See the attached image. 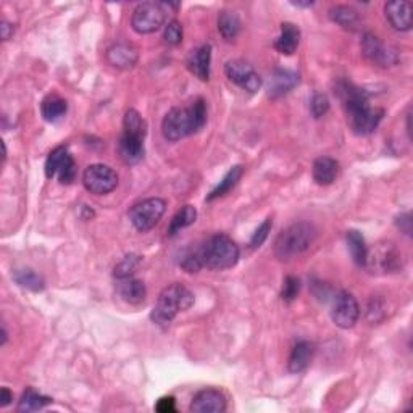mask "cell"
I'll return each instance as SVG.
<instances>
[{
	"label": "cell",
	"mask_w": 413,
	"mask_h": 413,
	"mask_svg": "<svg viewBox=\"0 0 413 413\" xmlns=\"http://www.w3.org/2000/svg\"><path fill=\"white\" fill-rule=\"evenodd\" d=\"M315 355V345L308 341H300L294 345L289 355L288 368L291 373H302L308 368Z\"/></svg>",
	"instance_id": "obj_20"
},
{
	"label": "cell",
	"mask_w": 413,
	"mask_h": 413,
	"mask_svg": "<svg viewBox=\"0 0 413 413\" xmlns=\"http://www.w3.org/2000/svg\"><path fill=\"white\" fill-rule=\"evenodd\" d=\"M224 75L231 83H234L236 86L251 94L257 93L262 86V78L253 70V66L244 62V60H229L224 65Z\"/></svg>",
	"instance_id": "obj_12"
},
{
	"label": "cell",
	"mask_w": 413,
	"mask_h": 413,
	"mask_svg": "<svg viewBox=\"0 0 413 413\" xmlns=\"http://www.w3.org/2000/svg\"><path fill=\"white\" fill-rule=\"evenodd\" d=\"M297 7H312L313 2H293Z\"/></svg>",
	"instance_id": "obj_43"
},
{
	"label": "cell",
	"mask_w": 413,
	"mask_h": 413,
	"mask_svg": "<svg viewBox=\"0 0 413 413\" xmlns=\"http://www.w3.org/2000/svg\"><path fill=\"white\" fill-rule=\"evenodd\" d=\"M345 239H347V246H349V251H350L352 258H354V262L360 266H365L368 247H367L365 238H363L362 233H358V231H355V229H350V231H347Z\"/></svg>",
	"instance_id": "obj_27"
},
{
	"label": "cell",
	"mask_w": 413,
	"mask_h": 413,
	"mask_svg": "<svg viewBox=\"0 0 413 413\" xmlns=\"http://www.w3.org/2000/svg\"><path fill=\"white\" fill-rule=\"evenodd\" d=\"M0 29H2V39L4 41H9L10 36L14 34V26H11V24L7 23V21L2 23V26H0Z\"/></svg>",
	"instance_id": "obj_42"
},
{
	"label": "cell",
	"mask_w": 413,
	"mask_h": 413,
	"mask_svg": "<svg viewBox=\"0 0 413 413\" xmlns=\"http://www.w3.org/2000/svg\"><path fill=\"white\" fill-rule=\"evenodd\" d=\"M336 94L343 102L350 130L357 136L372 135L381 123L382 117H385V110L370 105L368 94L352 83H339L336 86Z\"/></svg>",
	"instance_id": "obj_1"
},
{
	"label": "cell",
	"mask_w": 413,
	"mask_h": 413,
	"mask_svg": "<svg viewBox=\"0 0 413 413\" xmlns=\"http://www.w3.org/2000/svg\"><path fill=\"white\" fill-rule=\"evenodd\" d=\"M210 63H211V47L209 44L200 46L187 57V70L200 81L210 80Z\"/></svg>",
	"instance_id": "obj_18"
},
{
	"label": "cell",
	"mask_w": 413,
	"mask_h": 413,
	"mask_svg": "<svg viewBox=\"0 0 413 413\" xmlns=\"http://www.w3.org/2000/svg\"><path fill=\"white\" fill-rule=\"evenodd\" d=\"M299 84V75L289 70H275L271 73L268 81V97L279 99V97L291 93Z\"/></svg>",
	"instance_id": "obj_19"
},
{
	"label": "cell",
	"mask_w": 413,
	"mask_h": 413,
	"mask_svg": "<svg viewBox=\"0 0 413 413\" xmlns=\"http://www.w3.org/2000/svg\"><path fill=\"white\" fill-rule=\"evenodd\" d=\"M206 123V107L204 99H196L187 107H174L162 121L163 137L169 142L181 141L202 130Z\"/></svg>",
	"instance_id": "obj_2"
},
{
	"label": "cell",
	"mask_w": 413,
	"mask_h": 413,
	"mask_svg": "<svg viewBox=\"0 0 413 413\" xmlns=\"http://www.w3.org/2000/svg\"><path fill=\"white\" fill-rule=\"evenodd\" d=\"M14 279L18 286L33 291V293H39V291L44 289V279H42L38 273L31 268L15 270Z\"/></svg>",
	"instance_id": "obj_29"
},
{
	"label": "cell",
	"mask_w": 413,
	"mask_h": 413,
	"mask_svg": "<svg viewBox=\"0 0 413 413\" xmlns=\"http://www.w3.org/2000/svg\"><path fill=\"white\" fill-rule=\"evenodd\" d=\"M167 210V202L160 197H150L144 199L131 206L130 210V220L137 231L145 233L155 226L160 221Z\"/></svg>",
	"instance_id": "obj_7"
},
{
	"label": "cell",
	"mask_w": 413,
	"mask_h": 413,
	"mask_svg": "<svg viewBox=\"0 0 413 413\" xmlns=\"http://www.w3.org/2000/svg\"><path fill=\"white\" fill-rule=\"evenodd\" d=\"M66 110H68V103L57 94L47 95L46 99L41 102V113L48 123H56L60 118H63Z\"/></svg>",
	"instance_id": "obj_24"
},
{
	"label": "cell",
	"mask_w": 413,
	"mask_h": 413,
	"mask_svg": "<svg viewBox=\"0 0 413 413\" xmlns=\"http://www.w3.org/2000/svg\"><path fill=\"white\" fill-rule=\"evenodd\" d=\"M400 253L396 251V247L392 244H385L375 251L370 252L367 255V263L365 266H370V268H378L385 273H391V271H397L400 266Z\"/></svg>",
	"instance_id": "obj_13"
},
{
	"label": "cell",
	"mask_w": 413,
	"mask_h": 413,
	"mask_svg": "<svg viewBox=\"0 0 413 413\" xmlns=\"http://www.w3.org/2000/svg\"><path fill=\"white\" fill-rule=\"evenodd\" d=\"M315 238H317V229H315L313 224L305 221L291 224L275 241L276 258L281 260V262H288V260L299 257V255L308 251Z\"/></svg>",
	"instance_id": "obj_4"
},
{
	"label": "cell",
	"mask_w": 413,
	"mask_h": 413,
	"mask_svg": "<svg viewBox=\"0 0 413 413\" xmlns=\"http://www.w3.org/2000/svg\"><path fill=\"white\" fill-rule=\"evenodd\" d=\"M181 268L187 273H199L200 270L204 268V263H202V258H200V253H199V249L194 252H189L184 255V258L181 260Z\"/></svg>",
	"instance_id": "obj_36"
},
{
	"label": "cell",
	"mask_w": 413,
	"mask_h": 413,
	"mask_svg": "<svg viewBox=\"0 0 413 413\" xmlns=\"http://www.w3.org/2000/svg\"><path fill=\"white\" fill-rule=\"evenodd\" d=\"M218 31L223 36V39L234 41L241 31L239 16L236 15L234 11L223 10L221 14L218 15Z\"/></svg>",
	"instance_id": "obj_26"
},
{
	"label": "cell",
	"mask_w": 413,
	"mask_h": 413,
	"mask_svg": "<svg viewBox=\"0 0 413 413\" xmlns=\"http://www.w3.org/2000/svg\"><path fill=\"white\" fill-rule=\"evenodd\" d=\"M144 137L137 135L123 132L118 142V155L126 165H135L144 159Z\"/></svg>",
	"instance_id": "obj_17"
},
{
	"label": "cell",
	"mask_w": 413,
	"mask_h": 413,
	"mask_svg": "<svg viewBox=\"0 0 413 413\" xmlns=\"http://www.w3.org/2000/svg\"><path fill=\"white\" fill-rule=\"evenodd\" d=\"M330 20L344 29H350V31H355L358 28V23H360L357 11L350 7H345V5H336V7H333L330 10Z\"/></svg>",
	"instance_id": "obj_28"
},
{
	"label": "cell",
	"mask_w": 413,
	"mask_h": 413,
	"mask_svg": "<svg viewBox=\"0 0 413 413\" xmlns=\"http://www.w3.org/2000/svg\"><path fill=\"white\" fill-rule=\"evenodd\" d=\"M52 402L53 400L48 396H44V394L34 391L33 387H28V390L23 392L20 404H18V412H21V413L38 412L44 409V407L51 405Z\"/></svg>",
	"instance_id": "obj_25"
},
{
	"label": "cell",
	"mask_w": 413,
	"mask_h": 413,
	"mask_svg": "<svg viewBox=\"0 0 413 413\" xmlns=\"http://www.w3.org/2000/svg\"><path fill=\"white\" fill-rule=\"evenodd\" d=\"M396 223L402 233H405L407 236L412 234V215L410 214H402L397 218Z\"/></svg>",
	"instance_id": "obj_40"
},
{
	"label": "cell",
	"mask_w": 413,
	"mask_h": 413,
	"mask_svg": "<svg viewBox=\"0 0 413 413\" xmlns=\"http://www.w3.org/2000/svg\"><path fill=\"white\" fill-rule=\"evenodd\" d=\"M300 42V29L293 23H283L281 24V34L278 36L275 41V47L279 53L283 56H293L297 51Z\"/></svg>",
	"instance_id": "obj_23"
},
{
	"label": "cell",
	"mask_w": 413,
	"mask_h": 413,
	"mask_svg": "<svg viewBox=\"0 0 413 413\" xmlns=\"http://www.w3.org/2000/svg\"><path fill=\"white\" fill-rule=\"evenodd\" d=\"M163 39L172 46L181 44V42H183V26H181V23L176 20L168 21L165 31H163Z\"/></svg>",
	"instance_id": "obj_34"
},
{
	"label": "cell",
	"mask_w": 413,
	"mask_h": 413,
	"mask_svg": "<svg viewBox=\"0 0 413 413\" xmlns=\"http://www.w3.org/2000/svg\"><path fill=\"white\" fill-rule=\"evenodd\" d=\"M386 20L390 21L392 29L405 33L412 29V4L404 2V0H396V2H387L385 5Z\"/></svg>",
	"instance_id": "obj_15"
},
{
	"label": "cell",
	"mask_w": 413,
	"mask_h": 413,
	"mask_svg": "<svg viewBox=\"0 0 413 413\" xmlns=\"http://www.w3.org/2000/svg\"><path fill=\"white\" fill-rule=\"evenodd\" d=\"M331 318L334 325L343 328V330L354 328L358 318H360V305H358L355 297L347 291H341L334 297Z\"/></svg>",
	"instance_id": "obj_11"
},
{
	"label": "cell",
	"mask_w": 413,
	"mask_h": 413,
	"mask_svg": "<svg viewBox=\"0 0 413 413\" xmlns=\"http://www.w3.org/2000/svg\"><path fill=\"white\" fill-rule=\"evenodd\" d=\"M117 293L125 302L131 303V305H139L145 300L147 297V289H145L144 283L139 281L135 278H126V279H118L117 284Z\"/></svg>",
	"instance_id": "obj_21"
},
{
	"label": "cell",
	"mask_w": 413,
	"mask_h": 413,
	"mask_svg": "<svg viewBox=\"0 0 413 413\" xmlns=\"http://www.w3.org/2000/svg\"><path fill=\"white\" fill-rule=\"evenodd\" d=\"M139 60V53L135 46L127 42H117L107 51V62L117 70H131L135 68Z\"/></svg>",
	"instance_id": "obj_16"
},
{
	"label": "cell",
	"mask_w": 413,
	"mask_h": 413,
	"mask_svg": "<svg viewBox=\"0 0 413 413\" xmlns=\"http://www.w3.org/2000/svg\"><path fill=\"white\" fill-rule=\"evenodd\" d=\"M178 5L165 2H144L137 5L132 11L131 26L137 34H152L165 24L168 9H176Z\"/></svg>",
	"instance_id": "obj_6"
},
{
	"label": "cell",
	"mask_w": 413,
	"mask_h": 413,
	"mask_svg": "<svg viewBox=\"0 0 413 413\" xmlns=\"http://www.w3.org/2000/svg\"><path fill=\"white\" fill-rule=\"evenodd\" d=\"M242 169L241 165H236L229 169V172L224 174V178L220 181V184H218L214 191L210 192V196L206 197V200H215L218 197H221L224 196V194H228L233 187L239 183V179H241V176H242Z\"/></svg>",
	"instance_id": "obj_31"
},
{
	"label": "cell",
	"mask_w": 413,
	"mask_h": 413,
	"mask_svg": "<svg viewBox=\"0 0 413 413\" xmlns=\"http://www.w3.org/2000/svg\"><path fill=\"white\" fill-rule=\"evenodd\" d=\"M189 409L194 413H221L226 410V397L216 390H202L194 396Z\"/></svg>",
	"instance_id": "obj_14"
},
{
	"label": "cell",
	"mask_w": 413,
	"mask_h": 413,
	"mask_svg": "<svg viewBox=\"0 0 413 413\" xmlns=\"http://www.w3.org/2000/svg\"><path fill=\"white\" fill-rule=\"evenodd\" d=\"M204 266L210 270H229L238 263L239 247L226 234H215L199 249Z\"/></svg>",
	"instance_id": "obj_5"
},
{
	"label": "cell",
	"mask_w": 413,
	"mask_h": 413,
	"mask_svg": "<svg viewBox=\"0 0 413 413\" xmlns=\"http://www.w3.org/2000/svg\"><path fill=\"white\" fill-rule=\"evenodd\" d=\"M300 291V279L296 276H288L283 283V291H281V299L284 302H293L297 296H299Z\"/></svg>",
	"instance_id": "obj_35"
},
{
	"label": "cell",
	"mask_w": 413,
	"mask_h": 413,
	"mask_svg": "<svg viewBox=\"0 0 413 413\" xmlns=\"http://www.w3.org/2000/svg\"><path fill=\"white\" fill-rule=\"evenodd\" d=\"M11 400H14V394L9 391V387H2V399H0V407L10 405Z\"/></svg>",
	"instance_id": "obj_41"
},
{
	"label": "cell",
	"mask_w": 413,
	"mask_h": 413,
	"mask_svg": "<svg viewBox=\"0 0 413 413\" xmlns=\"http://www.w3.org/2000/svg\"><path fill=\"white\" fill-rule=\"evenodd\" d=\"M330 110V100L325 94H315L312 102H310V112H312L313 118H321L326 112Z\"/></svg>",
	"instance_id": "obj_37"
},
{
	"label": "cell",
	"mask_w": 413,
	"mask_h": 413,
	"mask_svg": "<svg viewBox=\"0 0 413 413\" xmlns=\"http://www.w3.org/2000/svg\"><path fill=\"white\" fill-rule=\"evenodd\" d=\"M155 410L160 413H173L176 412L174 405V397H162L155 405Z\"/></svg>",
	"instance_id": "obj_39"
},
{
	"label": "cell",
	"mask_w": 413,
	"mask_h": 413,
	"mask_svg": "<svg viewBox=\"0 0 413 413\" xmlns=\"http://www.w3.org/2000/svg\"><path fill=\"white\" fill-rule=\"evenodd\" d=\"M46 176L48 179L58 178L62 184H70L76 178V165L68 147L58 145L48 154L46 160Z\"/></svg>",
	"instance_id": "obj_9"
},
{
	"label": "cell",
	"mask_w": 413,
	"mask_h": 413,
	"mask_svg": "<svg viewBox=\"0 0 413 413\" xmlns=\"http://www.w3.org/2000/svg\"><path fill=\"white\" fill-rule=\"evenodd\" d=\"M123 126H125V132H130V135H137L145 137V132H147V126H145V121L141 117V113L135 108L127 110L123 120Z\"/></svg>",
	"instance_id": "obj_33"
},
{
	"label": "cell",
	"mask_w": 413,
	"mask_h": 413,
	"mask_svg": "<svg viewBox=\"0 0 413 413\" xmlns=\"http://www.w3.org/2000/svg\"><path fill=\"white\" fill-rule=\"evenodd\" d=\"M194 305V294L183 284L174 283L160 293L157 303L152 308L150 318L155 325L167 326L181 312H186Z\"/></svg>",
	"instance_id": "obj_3"
},
{
	"label": "cell",
	"mask_w": 413,
	"mask_h": 413,
	"mask_svg": "<svg viewBox=\"0 0 413 413\" xmlns=\"http://www.w3.org/2000/svg\"><path fill=\"white\" fill-rule=\"evenodd\" d=\"M339 173V163L330 159V157H320L313 162V168H312V174L315 183L320 186H330L338 178Z\"/></svg>",
	"instance_id": "obj_22"
},
{
	"label": "cell",
	"mask_w": 413,
	"mask_h": 413,
	"mask_svg": "<svg viewBox=\"0 0 413 413\" xmlns=\"http://www.w3.org/2000/svg\"><path fill=\"white\" fill-rule=\"evenodd\" d=\"M362 53L368 62H372L381 68H391L399 63V53L394 47L386 46L378 36L363 34L362 38Z\"/></svg>",
	"instance_id": "obj_10"
},
{
	"label": "cell",
	"mask_w": 413,
	"mask_h": 413,
	"mask_svg": "<svg viewBox=\"0 0 413 413\" xmlns=\"http://www.w3.org/2000/svg\"><path fill=\"white\" fill-rule=\"evenodd\" d=\"M197 220V210L194 209L192 205H184L178 214L173 216L172 223H169L168 228V236H174L176 233H179L181 229H184L191 224L196 223Z\"/></svg>",
	"instance_id": "obj_30"
},
{
	"label": "cell",
	"mask_w": 413,
	"mask_h": 413,
	"mask_svg": "<svg viewBox=\"0 0 413 413\" xmlns=\"http://www.w3.org/2000/svg\"><path fill=\"white\" fill-rule=\"evenodd\" d=\"M271 226H273L271 218H266V220L262 224H260L257 229H255V233H253L252 239H251V247L252 249H257V247H260V246L263 244V242L266 241V238H268Z\"/></svg>",
	"instance_id": "obj_38"
},
{
	"label": "cell",
	"mask_w": 413,
	"mask_h": 413,
	"mask_svg": "<svg viewBox=\"0 0 413 413\" xmlns=\"http://www.w3.org/2000/svg\"><path fill=\"white\" fill-rule=\"evenodd\" d=\"M139 265H141V257L136 253H130L121 258V262L113 268V276L117 279L131 278L137 271Z\"/></svg>",
	"instance_id": "obj_32"
},
{
	"label": "cell",
	"mask_w": 413,
	"mask_h": 413,
	"mask_svg": "<svg viewBox=\"0 0 413 413\" xmlns=\"http://www.w3.org/2000/svg\"><path fill=\"white\" fill-rule=\"evenodd\" d=\"M83 184L90 194L103 196V194H110L112 191L117 189L118 174L108 165L94 163V165H89L84 169Z\"/></svg>",
	"instance_id": "obj_8"
}]
</instances>
